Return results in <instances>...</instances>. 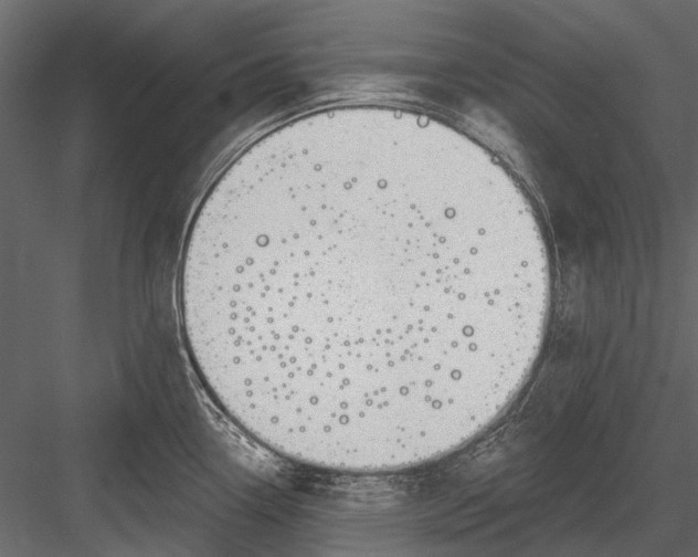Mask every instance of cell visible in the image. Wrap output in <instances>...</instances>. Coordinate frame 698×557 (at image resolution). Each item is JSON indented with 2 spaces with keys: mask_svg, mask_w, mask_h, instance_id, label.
Returning <instances> with one entry per match:
<instances>
[{
  "mask_svg": "<svg viewBox=\"0 0 698 557\" xmlns=\"http://www.w3.org/2000/svg\"><path fill=\"white\" fill-rule=\"evenodd\" d=\"M508 282L442 180L390 150L329 146L216 179L180 304L219 402L272 431L352 442L427 425L467 396Z\"/></svg>",
  "mask_w": 698,
  "mask_h": 557,
  "instance_id": "cell-1",
  "label": "cell"
}]
</instances>
